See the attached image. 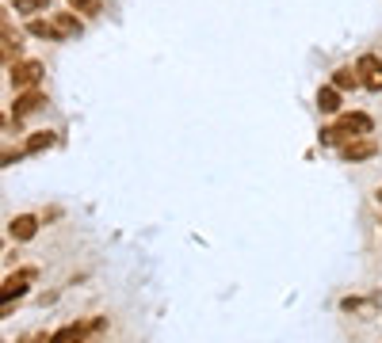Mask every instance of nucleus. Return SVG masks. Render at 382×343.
<instances>
[{"label": "nucleus", "mask_w": 382, "mask_h": 343, "mask_svg": "<svg viewBox=\"0 0 382 343\" xmlns=\"http://www.w3.org/2000/svg\"><path fill=\"white\" fill-rule=\"evenodd\" d=\"M375 130V122L367 119V114H340L332 126H325L321 130V142L325 145H337V142H352V137H363V134H371Z\"/></svg>", "instance_id": "1"}, {"label": "nucleus", "mask_w": 382, "mask_h": 343, "mask_svg": "<svg viewBox=\"0 0 382 343\" xmlns=\"http://www.w3.org/2000/svg\"><path fill=\"white\" fill-rule=\"evenodd\" d=\"M8 77H12L15 92H23V88H35L38 80H43V61H15L12 69H8Z\"/></svg>", "instance_id": "2"}, {"label": "nucleus", "mask_w": 382, "mask_h": 343, "mask_svg": "<svg viewBox=\"0 0 382 343\" xmlns=\"http://www.w3.org/2000/svg\"><path fill=\"white\" fill-rule=\"evenodd\" d=\"M379 153V142L371 134H363V137H352V142H344L340 145V157L348 160V165H355V160H371Z\"/></svg>", "instance_id": "3"}, {"label": "nucleus", "mask_w": 382, "mask_h": 343, "mask_svg": "<svg viewBox=\"0 0 382 343\" xmlns=\"http://www.w3.org/2000/svg\"><path fill=\"white\" fill-rule=\"evenodd\" d=\"M46 103V92H38V88H23V92H15V103H12V114H15V122H23V119H31L38 107Z\"/></svg>", "instance_id": "4"}, {"label": "nucleus", "mask_w": 382, "mask_h": 343, "mask_svg": "<svg viewBox=\"0 0 382 343\" xmlns=\"http://www.w3.org/2000/svg\"><path fill=\"white\" fill-rule=\"evenodd\" d=\"M355 73H360V84L371 88V92H382V61L375 54H363L355 61Z\"/></svg>", "instance_id": "5"}, {"label": "nucleus", "mask_w": 382, "mask_h": 343, "mask_svg": "<svg viewBox=\"0 0 382 343\" xmlns=\"http://www.w3.org/2000/svg\"><path fill=\"white\" fill-rule=\"evenodd\" d=\"M31 279H35V271L8 275V279H4V290H0V294H4V309L12 305V298H23V294H27V282H31Z\"/></svg>", "instance_id": "6"}, {"label": "nucleus", "mask_w": 382, "mask_h": 343, "mask_svg": "<svg viewBox=\"0 0 382 343\" xmlns=\"http://www.w3.org/2000/svg\"><path fill=\"white\" fill-rule=\"evenodd\" d=\"M8 233L15 236V241H31V236L38 233V222L31 214H20V218H12V225H8Z\"/></svg>", "instance_id": "7"}, {"label": "nucleus", "mask_w": 382, "mask_h": 343, "mask_svg": "<svg viewBox=\"0 0 382 343\" xmlns=\"http://www.w3.org/2000/svg\"><path fill=\"white\" fill-rule=\"evenodd\" d=\"M27 31H31L35 38H50V43H61V31H58V23H54V20H31Z\"/></svg>", "instance_id": "8"}, {"label": "nucleus", "mask_w": 382, "mask_h": 343, "mask_svg": "<svg viewBox=\"0 0 382 343\" xmlns=\"http://www.w3.org/2000/svg\"><path fill=\"white\" fill-rule=\"evenodd\" d=\"M20 50H23L20 35H12V23L4 20V65H8V69L15 65V57H20Z\"/></svg>", "instance_id": "9"}, {"label": "nucleus", "mask_w": 382, "mask_h": 343, "mask_svg": "<svg viewBox=\"0 0 382 343\" xmlns=\"http://www.w3.org/2000/svg\"><path fill=\"white\" fill-rule=\"evenodd\" d=\"M318 111L321 114H337L340 111V88H321V92H318Z\"/></svg>", "instance_id": "10"}, {"label": "nucleus", "mask_w": 382, "mask_h": 343, "mask_svg": "<svg viewBox=\"0 0 382 343\" xmlns=\"http://www.w3.org/2000/svg\"><path fill=\"white\" fill-rule=\"evenodd\" d=\"M50 343H85V324H65L50 336Z\"/></svg>", "instance_id": "11"}, {"label": "nucleus", "mask_w": 382, "mask_h": 343, "mask_svg": "<svg viewBox=\"0 0 382 343\" xmlns=\"http://www.w3.org/2000/svg\"><path fill=\"white\" fill-rule=\"evenodd\" d=\"M54 23H58V31H61V38H73V35H80V20L73 12H58L54 15Z\"/></svg>", "instance_id": "12"}, {"label": "nucleus", "mask_w": 382, "mask_h": 343, "mask_svg": "<svg viewBox=\"0 0 382 343\" xmlns=\"http://www.w3.org/2000/svg\"><path fill=\"white\" fill-rule=\"evenodd\" d=\"M50 145H54V134H50V130H38V134L27 137L23 149H27V153H43V149H50Z\"/></svg>", "instance_id": "13"}, {"label": "nucleus", "mask_w": 382, "mask_h": 343, "mask_svg": "<svg viewBox=\"0 0 382 343\" xmlns=\"http://www.w3.org/2000/svg\"><path fill=\"white\" fill-rule=\"evenodd\" d=\"M360 84V77H355V69H337L332 73V88H340V92H348V88Z\"/></svg>", "instance_id": "14"}, {"label": "nucleus", "mask_w": 382, "mask_h": 343, "mask_svg": "<svg viewBox=\"0 0 382 343\" xmlns=\"http://www.w3.org/2000/svg\"><path fill=\"white\" fill-rule=\"evenodd\" d=\"M12 8H15V12H23V15H35V12H46L50 0H12Z\"/></svg>", "instance_id": "15"}, {"label": "nucleus", "mask_w": 382, "mask_h": 343, "mask_svg": "<svg viewBox=\"0 0 382 343\" xmlns=\"http://www.w3.org/2000/svg\"><path fill=\"white\" fill-rule=\"evenodd\" d=\"M69 8H77V12H85V15H100L103 0H69Z\"/></svg>", "instance_id": "16"}, {"label": "nucleus", "mask_w": 382, "mask_h": 343, "mask_svg": "<svg viewBox=\"0 0 382 343\" xmlns=\"http://www.w3.org/2000/svg\"><path fill=\"white\" fill-rule=\"evenodd\" d=\"M375 199H379V202H382V187H379V191H375Z\"/></svg>", "instance_id": "17"}]
</instances>
